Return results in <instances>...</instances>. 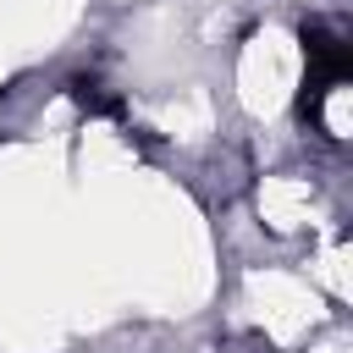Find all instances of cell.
Instances as JSON below:
<instances>
[{"label": "cell", "instance_id": "7a4b0ae2", "mask_svg": "<svg viewBox=\"0 0 353 353\" xmlns=\"http://www.w3.org/2000/svg\"><path fill=\"white\" fill-rule=\"evenodd\" d=\"M72 99L88 105V110H116V99H110L105 83H94V77H72Z\"/></svg>", "mask_w": 353, "mask_h": 353}, {"label": "cell", "instance_id": "6da1fadb", "mask_svg": "<svg viewBox=\"0 0 353 353\" xmlns=\"http://www.w3.org/2000/svg\"><path fill=\"white\" fill-rule=\"evenodd\" d=\"M303 44H309V94H303V105H309L314 94H325V88H336V83L347 77L353 55H347L342 28H331V22H314V28L303 33Z\"/></svg>", "mask_w": 353, "mask_h": 353}]
</instances>
